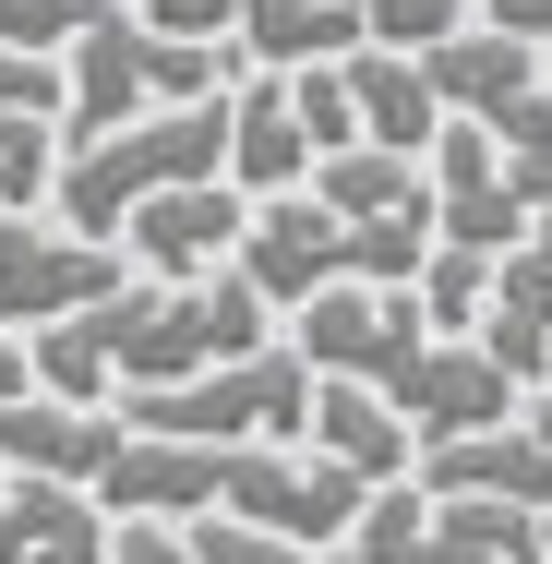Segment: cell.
Wrapping results in <instances>:
<instances>
[{
    "label": "cell",
    "mask_w": 552,
    "mask_h": 564,
    "mask_svg": "<svg viewBox=\"0 0 552 564\" xmlns=\"http://www.w3.org/2000/svg\"><path fill=\"white\" fill-rule=\"evenodd\" d=\"M264 289L240 276V264H217V276H132L120 301H97V313H73L85 337H97V360L120 372V397H144V384H193V372H217V360H252L264 348Z\"/></svg>",
    "instance_id": "6da1fadb"
},
{
    "label": "cell",
    "mask_w": 552,
    "mask_h": 564,
    "mask_svg": "<svg viewBox=\"0 0 552 564\" xmlns=\"http://www.w3.org/2000/svg\"><path fill=\"white\" fill-rule=\"evenodd\" d=\"M444 217H336L325 193L301 181V193H264L252 228H240V276L277 301V313H301L313 289H348V276H385V289H409L421 264H433Z\"/></svg>",
    "instance_id": "7a4b0ae2"
},
{
    "label": "cell",
    "mask_w": 552,
    "mask_h": 564,
    "mask_svg": "<svg viewBox=\"0 0 552 564\" xmlns=\"http://www.w3.org/2000/svg\"><path fill=\"white\" fill-rule=\"evenodd\" d=\"M228 132H240V85L228 97H193V109H144L97 132V144H73V169H61V217L120 240L132 205H156V193H181V181H228Z\"/></svg>",
    "instance_id": "3957f363"
},
{
    "label": "cell",
    "mask_w": 552,
    "mask_h": 564,
    "mask_svg": "<svg viewBox=\"0 0 552 564\" xmlns=\"http://www.w3.org/2000/svg\"><path fill=\"white\" fill-rule=\"evenodd\" d=\"M228 73H240V36H156V24H97V36L73 48V109H61V132H73V144H97V132H120V120H144V109L228 97Z\"/></svg>",
    "instance_id": "277c9868"
},
{
    "label": "cell",
    "mask_w": 552,
    "mask_h": 564,
    "mask_svg": "<svg viewBox=\"0 0 552 564\" xmlns=\"http://www.w3.org/2000/svg\"><path fill=\"white\" fill-rule=\"evenodd\" d=\"M313 360L301 348H252V360H217L193 384H144L120 397V421L144 433H193V445H277V433H313Z\"/></svg>",
    "instance_id": "5b68a950"
},
{
    "label": "cell",
    "mask_w": 552,
    "mask_h": 564,
    "mask_svg": "<svg viewBox=\"0 0 552 564\" xmlns=\"http://www.w3.org/2000/svg\"><path fill=\"white\" fill-rule=\"evenodd\" d=\"M360 564H541V505H493V492H433V480H385L348 529Z\"/></svg>",
    "instance_id": "8992f818"
},
{
    "label": "cell",
    "mask_w": 552,
    "mask_h": 564,
    "mask_svg": "<svg viewBox=\"0 0 552 564\" xmlns=\"http://www.w3.org/2000/svg\"><path fill=\"white\" fill-rule=\"evenodd\" d=\"M120 252H132V240H97V228H73V217H0V313H12L24 337L97 313V301L132 289Z\"/></svg>",
    "instance_id": "52a82bcc"
},
{
    "label": "cell",
    "mask_w": 552,
    "mask_h": 564,
    "mask_svg": "<svg viewBox=\"0 0 552 564\" xmlns=\"http://www.w3.org/2000/svg\"><path fill=\"white\" fill-rule=\"evenodd\" d=\"M289 348H301L313 372H360V384H385V397H397V372L433 348V313H421V289L348 276V289H313V301L289 313Z\"/></svg>",
    "instance_id": "ba28073f"
},
{
    "label": "cell",
    "mask_w": 552,
    "mask_h": 564,
    "mask_svg": "<svg viewBox=\"0 0 552 564\" xmlns=\"http://www.w3.org/2000/svg\"><path fill=\"white\" fill-rule=\"evenodd\" d=\"M385 480H360V468H336L325 445L313 456H277V445H228V517H252V529H289V541H348L360 529V505H372Z\"/></svg>",
    "instance_id": "9c48e42d"
},
{
    "label": "cell",
    "mask_w": 552,
    "mask_h": 564,
    "mask_svg": "<svg viewBox=\"0 0 552 564\" xmlns=\"http://www.w3.org/2000/svg\"><path fill=\"white\" fill-rule=\"evenodd\" d=\"M433 217H444V240H468V252H517V240L541 228V205L517 193V169H505V144H493V120H444Z\"/></svg>",
    "instance_id": "30bf717a"
},
{
    "label": "cell",
    "mask_w": 552,
    "mask_h": 564,
    "mask_svg": "<svg viewBox=\"0 0 552 564\" xmlns=\"http://www.w3.org/2000/svg\"><path fill=\"white\" fill-rule=\"evenodd\" d=\"M397 409L421 421V445H444V433H493V421H517L529 384H517L480 337H433L409 372H397Z\"/></svg>",
    "instance_id": "8fae6325"
},
{
    "label": "cell",
    "mask_w": 552,
    "mask_h": 564,
    "mask_svg": "<svg viewBox=\"0 0 552 564\" xmlns=\"http://www.w3.org/2000/svg\"><path fill=\"white\" fill-rule=\"evenodd\" d=\"M240 228H252V205H240V181H181V193H156V205H132V264L144 276H217V264H240Z\"/></svg>",
    "instance_id": "7c38bea8"
},
{
    "label": "cell",
    "mask_w": 552,
    "mask_h": 564,
    "mask_svg": "<svg viewBox=\"0 0 552 564\" xmlns=\"http://www.w3.org/2000/svg\"><path fill=\"white\" fill-rule=\"evenodd\" d=\"M217 492H228V445L144 433V421H132V445L109 456V480H97L109 517H217Z\"/></svg>",
    "instance_id": "4fadbf2b"
},
{
    "label": "cell",
    "mask_w": 552,
    "mask_h": 564,
    "mask_svg": "<svg viewBox=\"0 0 552 564\" xmlns=\"http://www.w3.org/2000/svg\"><path fill=\"white\" fill-rule=\"evenodd\" d=\"M109 505L85 480H48V468H12L0 492V564H109Z\"/></svg>",
    "instance_id": "5bb4252c"
},
{
    "label": "cell",
    "mask_w": 552,
    "mask_h": 564,
    "mask_svg": "<svg viewBox=\"0 0 552 564\" xmlns=\"http://www.w3.org/2000/svg\"><path fill=\"white\" fill-rule=\"evenodd\" d=\"M132 445V421H109V409H73V397H0V468H48V480H109V456Z\"/></svg>",
    "instance_id": "9a60e30c"
},
{
    "label": "cell",
    "mask_w": 552,
    "mask_h": 564,
    "mask_svg": "<svg viewBox=\"0 0 552 564\" xmlns=\"http://www.w3.org/2000/svg\"><path fill=\"white\" fill-rule=\"evenodd\" d=\"M313 445H325L336 468H360V480H409V468H421V421H409L385 384L325 372V384H313Z\"/></svg>",
    "instance_id": "2e32d148"
},
{
    "label": "cell",
    "mask_w": 552,
    "mask_h": 564,
    "mask_svg": "<svg viewBox=\"0 0 552 564\" xmlns=\"http://www.w3.org/2000/svg\"><path fill=\"white\" fill-rule=\"evenodd\" d=\"M421 480H433V492H493V505H552V445H541V421L517 409V421H493V433L421 445Z\"/></svg>",
    "instance_id": "e0dca14e"
},
{
    "label": "cell",
    "mask_w": 552,
    "mask_h": 564,
    "mask_svg": "<svg viewBox=\"0 0 552 564\" xmlns=\"http://www.w3.org/2000/svg\"><path fill=\"white\" fill-rule=\"evenodd\" d=\"M421 61H433V85H444V109H456V120H505L517 97H541V85H552L541 36H505V24H456V36L421 48Z\"/></svg>",
    "instance_id": "ac0fdd59"
},
{
    "label": "cell",
    "mask_w": 552,
    "mask_h": 564,
    "mask_svg": "<svg viewBox=\"0 0 552 564\" xmlns=\"http://www.w3.org/2000/svg\"><path fill=\"white\" fill-rule=\"evenodd\" d=\"M480 348H493L517 384H552V217L493 264V325H480Z\"/></svg>",
    "instance_id": "d6986e66"
},
{
    "label": "cell",
    "mask_w": 552,
    "mask_h": 564,
    "mask_svg": "<svg viewBox=\"0 0 552 564\" xmlns=\"http://www.w3.org/2000/svg\"><path fill=\"white\" fill-rule=\"evenodd\" d=\"M348 85H360V132H372V144H409V156H433L444 144V85H433V61H421V48H385V36H372V48H348Z\"/></svg>",
    "instance_id": "ffe728a7"
},
{
    "label": "cell",
    "mask_w": 552,
    "mask_h": 564,
    "mask_svg": "<svg viewBox=\"0 0 552 564\" xmlns=\"http://www.w3.org/2000/svg\"><path fill=\"white\" fill-rule=\"evenodd\" d=\"M313 120H301V97H289V73H264V85H240V132H228V181L264 205V193H301L313 181Z\"/></svg>",
    "instance_id": "44dd1931"
},
{
    "label": "cell",
    "mask_w": 552,
    "mask_h": 564,
    "mask_svg": "<svg viewBox=\"0 0 552 564\" xmlns=\"http://www.w3.org/2000/svg\"><path fill=\"white\" fill-rule=\"evenodd\" d=\"M240 48H252L264 73L348 61V48H372V0H240Z\"/></svg>",
    "instance_id": "7402d4cb"
},
{
    "label": "cell",
    "mask_w": 552,
    "mask_h": 564,
    "mask_svg": "<svg viewBox=\"0 0 552 564\" xmlns=\"http://www.w3.org/2000/svg\"><path fill=\"white\" fill-rule=\"evenodd\" d=\"M313 193H325L336 217H433V169L409 156V144H336V156H313Z\"/></svg>",
    "instance_id": "603a6c76"
},
{
    "label": "cell",
    "mask_w": 552,
    "mask_h": 564,
    "mask_svg": "<svg viewBox=\"0 0 552 564\" xmlns=\"http://www.w3.org/2000/svg\"><path fill=\"white\" fill-rule=\"evenodd\" d=\"M493 264H505V252L433 240V264L409 276V289H421V313H433V337H480V325H493Z\"/></svg>",
    "instance_id": "cb8c5ba5"
},
{
    "label": "cell",
    "mask_w": 552,
    "mask_h": 564,
    "mask_svg": "<svg viewBox=\"0 0 552 564\" xmlns=\"http://www.w3.org/2000/svg\"><path fill=\"white\" fill-rule=\"evenodd\" d=\"M61 120H24L0 109V217H36V193H61V144H48Z\"/></svg>",
    "instance_id": "d4e9b609"
},
{
    "label": "cell",
    "mask_w": 552,
    "mask_h": 564,
    "mask_svg": "<svg viewBox=\"0 0 552 564\" xmlns=\"http://www.w3.org/2000/svg\"><path fill=\"white\" fill-rule=\"evenodd\" d=\"M36 384H48V397H73V409H109V397H120V372L97 360L85 325H36Z\"/></svg>",
    "instance_id": "484cf974"
},
{
    "label": "cell",
    "mask_w": 552,
    "mask_h": 564,
    "mask_svg": "<svg viewBox=\"0 0 552 564\" xmlns=\"http://www.w3.org/2000/svg\"><path fill=\"white\" fill-rule=\"evenodd\" d=\"M193 553L205 564H360V553H336V541H289V529H252V517H205Z\"/></svg>",
    "instance_id": "4316f807"
},
{
    "label": "cell",
    "mask_w": 552,
    "mask_h": 564,
    "mask_svg": "<svg viewBox=\"0 0 552 564\" xmlns=\"http://www.w3.org/2000/svg\"><path fill=\"white\" fill-rule=\"evenodd\" d=\"M289 97H301V120H313V144H360V85H348V61H301L289 73Z\"/></svg>",
    "instance_id": "83f0119b"
},
{
    "label": "cell",
    "mask_w": 552,
    "mask_h": 564,
    "mask_svg": "<svg viewBox=\"0 0 552 564\" xmlns=\"http://www.w3.org/2000/svg\"><path fill=\"white\" fill-rule=\"evenodd\" d=\"M97 24H120V0H0V36L24 48H85Z\"/></svg>",
    "instance_id": "f1b7e54d"
},
{
    "label": "cell",
    "mask_w": 552,
    "mask_h": 564,
    "mask_svg": "<svg viewBox=\"0 0 552 564\" xmlns=\"http://www.w3.org/2000/svg\"><path fill=\"white\" fill-rule=\"evenodd\" d=\"M0 109H24V120H61V109H73V61H48V48L0 36Z\"/></svg>",
    "instance_id": "f546056e"
},
{
    "label": "cell",
    "mask_w": 552,
    "mask_h": 564,
    "mask_svg": "<svg viewBox=\"0 0 552 564\" xmlns=\"http://www.w3.org/2000/svg\"><path fill=\"white\" fill-rule=\"evenodd\" d=\"M468 24V0H372V36L385 48H444Z\"/></svg>",
    "instance_id": "4dcf8cb0"
},
{
    "label": "cell",
    "mask_w": 552,
    "mask_h": 564,
    "mask_svg": "<svg viewBox=\"0 0 552 564\" xmlns=\"http://www.w3.org/2000/svg\"><path fill=\"white\" fill-rule=\"evenodd\" d=\"M109 564H205L169 517H120V541H109Z\"/></svg>",
    "instance_id": "1f68e13d"
},
{
    "label": "cell",
    "mask_w": 552,
    "mask_h": 564,
    "mask_svg": "<svg viewBox=\"0 0 552 564\" xmlns=\"http://www.w3.org/2000/svg\"><path fill=\"white\" fill-rule=\"evenodd\" d=\"M156 36H240V0H144Z\"/></svg>",
    "instance_id": "d6a6232c"
},
{
    "label": "cell",
    "mask_w": 552,
    "mask_h": 564,
    "mask_svg": "<svg viewBox=\"0 0 552 564\" xmlns=\"http://www.w3.org/2000/svg\"><path fill=\"white\" fill-rule=\"evenodd\" d=\"M0 397H36V337L0 313Z\"/></svg>",
    "instance_id": "836d02e7"
},
{
    "label": "cell",
    "mask_w": 552,
    "mask_h": 564,
    "mask_svg": "<svg viewBox=\"0 0 552 564\" xmlns=\"http://www.w3.org/2000/svg\"><path fill=\"white\" fill-rule=\"evenodd\" d=\"M493 24H505V36H541V48H552V0H493Z\"/></svg>",
    "instance_id": "e575fe53"
},
{
    "label": "cell",
    "mask_w": 552,
    "mask_h": 564,
    "mask_svg": "<svg viewBox=\"0 0 552 564\" xmlns=\"http://www.w3.org/2000/svg\"><path fill=\"white\" fill-rule=\"evenodd\" d=\"M529 421H541V445H552V384H541V397H529Z\"/></svg>",
    "instance_id": "d590c367"
},
{
    "label": "cell",
    "mask_w": 552,
    "mask_h": 564,
    "mask_svg": "<svg viewBox=\"0 0 552 564\" xmlns=\"http://www.w3.org/2000/svg\"><path fill=\"white\" fill-rule=\"evenodd\" d=\"M541 564H552V505H541Z\"/></svg>",
    "instance_id": "8d00e7d4"
},
{
    "label": "cell",
    "mask_w": 552,
    "mask_h": 564,
    "mask_svg": "<svg viewBox=\"0 0 552 564\" xmlns=\"http://www.w3.org/2000/svg\"><path fill=\"white\" fill-rule=\"evenodd\" d=\"M0 492H12V480H0Z\"/></svg>",
    "instance_id": "74e56055"
}]
</instances>
